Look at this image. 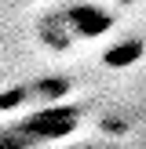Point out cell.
<instances>
[{"label":"cell","mask_w":146,"mask_h":149,"mask_svg":"<svg viewBox=\"0 0 146 149\" xmlns=\"http://www.w3.org/2000/svg\"><path fill=\"white\" fill-rule=\"evenodd\" d=\"M131 58H139V44H121L117 51H110V65H128Z\"/></svg>","instance_id":"3"},{"label":"cell","mask_w":146,"mask_h":149,"mask_svg":"<svg viewBox=\"0 0 146 149\" xmlns=\"http://www.w3.org/2000/svg\"><path fill=\"white\" fill-rule=\"evenodd\" d=\"M77 124H80V113L73 106H44L22 120L7 124L0 131V149H51L66 135H73Z\"/></svg>","instance_id":"1"},{"label":"cell","mask_w":146,"mask_h":149,"mask_svg":"<svg viewBox=\"0 0 146 149\" xmlns=\"http://www.w3.org/2000/svg\"><path fill=\"white\" fill-rule=\"evenodd\" d=\"M66 18V33H77V36H99L110 29V15L102 11L99 4H73L69 11L62 15Z\"/></svg>","instance_id":"2"}]
</instances>
